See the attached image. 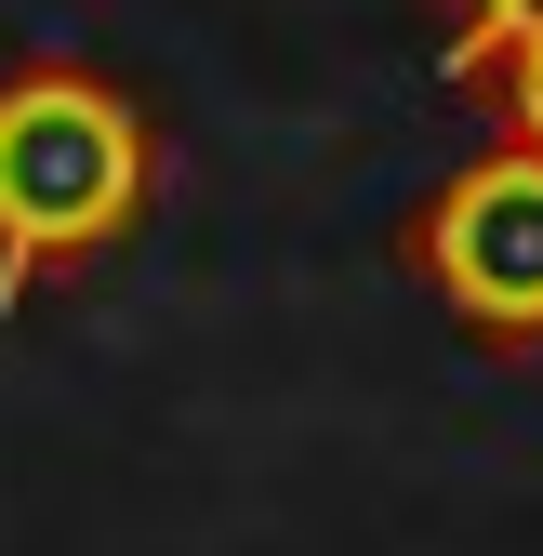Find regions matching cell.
Here are the masks:
<instances>
[{
	"label": "cell",
	"instance_id": "1",
	"mask_svg": "<svg viewBox=\"0 0 543 556\" xmlns=\"http://www.w3.org/2000/svg\"><path fill=\"white\" fill-rule=\"evenodd\" d=\"M173 186V132L147 93L93 53H14L0 66V331L40 292L93 278Z\"/></svg>",
	"mask_w": 543,
	"mask_h": 556
},
{
	"label": "cell",
	"instance_id": "2",
	"mask_svg": "<svg viewBox=\"0 0 543 556\" xmlns=\"http://www.w3.org/2000/svg\"><path fill=\"white\" fill-rule=\"evenodd\" d=\"M397 265L451 305V331H478L491 358H543V160L478 147L451 160L412 213H397Z\"/></svg>",
	"mask_w": 543,
	"mask_h": 556
},
{
	"label": "cell",
	"instance_id": "3",
	"mask_svg": "<svg viewBox=\"0 0 543 556\" xmlns=\"http://www.w3.org/2000/svg\"><path fill=\"white\" fill-rule=\"evenodd\" d=\"M438 27H451L438 66H451V80H478L491 53H530V40H543V0H438Z\"/></svg>",
	"mask_w": 543,
	"mask_h": 556
},
{
	"label": "cell",
	"instance_id": "4",
	"mask_svg": "<svg viewBox=\"0 0 543 556\" xmlns=\"http://www.w3.org/2000/svg\"><path fill=\"white\" fill-rule=\"evenodd\" d=\"M451 93H478L491 147H530V160H543V40H530V53H491L478 80H451Z\"/></svg>",
	"mask_w": 543,
	"mask_h": 556
}]
</instances>
